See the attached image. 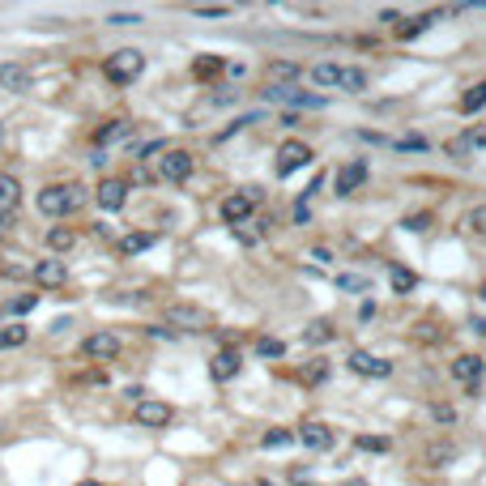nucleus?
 <instances>
[{
  "instance_id": "1",
  "label": "nucleus",
  "mask_w": 486,
  "mask_h": 486,
  "mask_svg": "<svg viewBox=\"0 0 486 486\" xmlns=\"http://www.w3.org/2000/svg\"><path fill=\"white\" fill-rule=\"evenodd\" d=\"M81 205H85V184H77V179L47 184V188L38 192V213H47V218H68V213H77Z\"/></svg>"
},
{
  "instance_id": "2",
  "label": "nucleus",
  "mask_w": 486,
  "mask_h": 486,
  "mask_svg": "<svg viewBox=\"0 0 486 486\" xmlns=\"http://www.w3.org/2000/svg\"><path fill=\"white\" fill-rule=\"evenodd\" d=\"M102 73H107L111 85H132V81L145 73V56H141L137 47H120V51H111V56L102 60Z\"/></svg>"
},
{
  "instance_id": "3",
  "label": "nucleus",
  "mask_w": 486,
  "mask_h": 486,
  "mask_svg": "<svg viewBox=\"0 0 486 486\" xmlns=\"http://www.w3.org/2000/svg\"><path fill=\"white\" fill-rule=\"evenodd\" d=\"M167 324L171 329H188V333H209L213 329V312H205L196 303H171L167 307Z\"/></svg>"
},
{
  "instance_id": "4",
  "label": "nucleus",
  "mask_w": 486,
  "mask_h": 486,
  "mask_svg": "<svg viewBox=\"0 0 486 486\" xmlns=\"http://www.w3.org/2000/svg\"><path fill=\"white\" fill-rule=\"evenodd\" d=\"M256 205H260V188H239V192L222 196V222L239 226V222H248V213H252Z\"/></svg>"
},
{
  "instance_id": "5",
  "label": "nucleus",
  "mask_w": 486,
  "mask_h": 486,
  "mask_svg": "<svg viewBox=\"0 0 486 486\" xmlns=\"http://www.w3.org/2000/svg\"><path fill=\"white\" fill-rule=\"evenodd\" d=\"M132 418H137V427H145V431H162V427L175 418V410H171L167 401H158V397H141L137 410H132Z\"/></svg>"
},
{
  "instance_id": "6",
  "label": "nucleus",
  "mask_w": 486,
  "mask_h": 486,
  "mask_svg": "<svg viewBox=\"0 0 486 486\" xmlns=\"http://www.w3.org/2000/svg\"><path fill=\"white\" fill-rule=\"evenodd\" d=\"M81 354L94 359V363H111V359H120V333H111V329L90 333V337L81 342Z\"/></svg>"
},
{
  "instance_id": "7",
  "label": "nucleus",
  "mask_w": 486,
  "mask_h": 486,
  "mask_svg": "<svg viewBox=\"0 0 486 486\" xmlns=\"http://www.w3.org/2000/svg\"><path fill=\"white\" fill-rule=\"evenodd\" d=\"M312 162V145L307 141H299V137H290V141H282L278 145V175H290V171H303Z\"/></svg>"
},
{
  "instance_id": "8",
  "label": "nucleus",
  "mask_w": 486,
  "mask_h": 486,
  "mask_svg": "<svg viewBox=\"0 0 486 486\" xmlns=\"http://www.w3.org/2000/svg\"><path fill=\"white\" fill-rule=\"evenodd\" d=\"M192 171H196V162H192V154H188V149H167V154L158 158V175H162V179H171V184H184Z\"/></svg>"
},
{
  "instance_id": "9",
  "label": "nucleus",
  "mask_w": 486,
  "mask_h": 486,
  "mask_svg": "<svg viewBox=\"0 0 486 486\" xmlns=\"http://www.w3.org/2000/svg\"><path fill=\"white\" fill-rule=\"evenodd\" d=\"M350 371L354 376H367V380H389L393 376V363L380 359V354H371V350H354L350 354Z\"/></svg>"
},
{
  "instance_id": "10",
  "label": "nucleus",
  "mask_w": 486,
  "mask_h": 486,
  "mask_svg": "<svg viewBox=\"0 0 486 486\" xmlns=\"http://www.w3.org/2000/svg\"><path fill=\"white\" fill-rule=\"evenodd\" d=\"M94 201H98V209L115 213V209H124V201H128V184L115 179V175H107V179H98V188H94Z\"/></svg>"
},
{
  "instance_id": "11",
  "label": "nucleus",
  "mask_w": 486,
  "mask_h": 486,
  "mask_svg": "<svg viewBox=\"0 0 486 486\" xmlns=\"http://www.w3.org/2000/svg\"><path fill=\"white\" fill-rule=\"evenodd\" d=\"M295 440H299L303 448H312V453H329V448L337 444V435H333L329 423H303V427L295 431Z\"/></svg>"
},
{
  "instance_id": "12",
  "label": "nucleus",
  "mask_w": 486,
  "mask_h": 486,
  "mask_svg": "<svg viewBox=\"0 0 486 486\" xmlns=\"http://www.w3.org/2000/svg\"><path fill=\"white\" fill-rule=\"evenodd\" d=\"M239 371H243V359H239V350H231V346H226V350H218V354L209 359V376H213L218 384L235 380Z\"/></svg>"
},
{
  "instance_id": "13",
  "label": "nucleus",
  "mask_w": 486,
  "mask_h": 486,
  "mask_svg": "<svg viewBox=\"0 0 486 486\" xmlns=\"http://www.w3.org/2000/svg\"><path fill=\"white\" fill-rule=\"evenodd\" d=\"M363 179H367V162H363V158H359V162H346V167L337 171L333 192H337V196H354V192L363 188Z\"/></svg>"
},
{
  "instance_id": "14",
  "label": "nucleus",
  "mask_w": 486,
  "mask_h": 486,
  "mask_svg": "<svg viewBox=\"0 0 486 486\" xmlns=\"http://www.w3.org/2000/svg\"><path fill=\"white\" fill-rule=\"evenodd\" d=\"M34 282H38L43 290H60V286L68 282V269H64V260H56V256L38 260V265H34Z\"/></svg>"
},
{
  "instance_id": "15",
  "label": "nucleus",
  "mask_w": 486,
  "mask_h": 486,
  "mask_svg": "<svg viewBox=\"0 0 486 486\" xmlns=\"http://www.w3.org/2000/svg\"><path fill=\"white\" fill-rule=\"evenodd\" d=\"M486 363L478 354H461V359H453V380H461L465 389H478V380H482Z\"/></svg>"
},
{
  "instance_id": "16",
  "label": "nucleus",
  "mask_w": 486,
  "mask_h": 486,
  "mask_svg": "<svg viewBox=\"0 0 486 486\" xmlns=\"http://www.w3.org/2000/svg\"><path fill=\"white\" fill-rule=\"evenodd\" d=\"M474 149H486V124L482 128H470V132H461V137L448 141V154H453V158H470Z\"/></svg>"
},
{
  "instance_id": "17",
  "label": "nucleus",
  "mask_w": 486,
  "mask_h": 486,
  "mask_svg": "<svg viewBox=\"0 0 486 486\" xmlns=\"http://www.w3.org/2000/svg\"><path fill=\"white\" fill-rule=\"evenodd\" d=\"M0 90H9V94H26L30 90V73L21 68V64H0Z\"/></svg>"
},
{
  "instance_id": "18",
  "label": "nucleus",
  "mask_w": 486,
  "mask_h": 486,
  "mask_svg": "<svg viewBox=\"0 0 486 486\" xmlns=\"http://www.w3.org/2000/svg\"><path fill=\"white\" fill-rule=\"evenodd\" d=\"M295 380L307 384V389H312V384H324V380H329V359H307L303 367H295Z\"/></svg>"
},
{
  "instance_id": "19",
  "label": "nucleus",
  "mask_w": 486,
  "mask_h": 486,
  "mask_svg": "<svg viewBox=\"0 0 486 486\" xmlns=\"http://www.w3.org/2000/svg\"><path fill=\"white\" fill-rule=\"evenodd\" d=\"M128 137H132V120H111V124H102L94 132L98 145H115V141H128Z\"/></svg>"
},
{
  "instance_id": "20",
  "label": "nucleus",
  "mask_w": 486,
  "mask_h": 486,
  "mask_svg": "<svg viewBox=\"0 0 486 486\" xmlns=\"http://www.w3.org/2000/svg\"><path fill=\"white\" fill-rule=\"evenodd\" d=\"M158 243V235L154 231H132V235H124L120 239V256H141L145 248H154Z\"/></svg>"
},
{
  "instance_id": "21",
  "label": "nucleus",
  "mask_w": 486,
  "mask_h": 486,
  "mask_svg": "<svg viewBox=\"0 0 486 486\" xmlns=\"http://www.w3.org/2000/svg\"><path fill=\"white\" fill-rule=\"evenodd\" d=\"M17 205H21V184H17V175H0V218L13 213Z\"/></svg>"
},
{
  "instance_id": "22",
  "label": "nucleus",
  "mask_w": 486,
  "mask_h": 486,
  "mask_svg": "<svg viewBox=\"0 0 486 486\" xmlns=\"http://www.w3.org/2000/svg\"><path fill=\"white\" fill-rule=\"evenodd\" d=\"M389 286H393V295H410V290L418 286V273L406 269V265H393V269H389Z\"/></svg>"
},
{
  "instance_id": "23",
  "label": "nucleus",
  "mask_w": 486,
  "mask_h": 486,
  "mask_svg": "<svg viewBox=\"0 0 486 486\" xmlns=\"http://www.w3.org/2000/svg\"><path fill=\"white\" fill-rule=\"evenodd\" d=\"M435 17H440V9H431V13H418V17H410L406 26H397V38H406V43H410V38H418V34H423V30H427V26L435 21Z\"/></svg>"
},
{
  "instance_id": "24",
  "label": "nucleus",
  "mask_w": 486,
  "mask_h": 486,
  "mask_svg": "<svg viewBox=\"0 0 486 486\" xmlns=\"http://www.w3.org/2000/svg\"><path fill=\"white\" fill-rule=\"evenodd\" d=\"M299 73H303V68H299L295 60H273V64H269V81H273V85H290Z\"/></svg>"
},
{
  "instance_id": "25",
  "label": "nucleus",
  "mask_w": 486,
  "mask_h": 486,
  "mask_svg": "<svg viewBox=\"0 0 486 486\" xmlns=\"http://www.w3.org/2000/svg\"><path fill=\"white\" fill-rule=\"evenodd\" d=\"M312 81H316L320 90H337V85H342V64H316V68H312Z\"/></svg>"
},
{
  "instance_id": "26",
  "label": "nucleus",
  "mask_w": 486,
  "mask_h": 486,
  "mask_svg": "<svg viewBox=\"0 0 486 486\" xmlns=\"http://www.w3.org/2000/svg\"><path fill=\"white\" fill-rule=\"evenodd\" d=\"M73 243H77V231H68V226H51L47 231V248L51 252H68Z\"/></svg>"
},
{
  "instance_id": "27",
  "label": "nucleus",
  "mask_w": 486,
  "mask_h": 486,
  "mask_svg": "<svg viewBox=\"0 0 486 486\" xmlns=\"http://www.w3.org/2000/svg\"><path fill=\"white\" fill-rule=\"evenodd\" d=\"M482 107H486V81H478V85H470V90L461 94V111L474 115V111H482Z\"/></svg>"
},
{
  "instance_id": "28",
  "label": "nucleus",
  "mask_w": 486,
  "mask_h": 486,
  "mask_svg": "<svg viewBox=\"0 0 486 486\" xmlns=\"http://www.w3.org/2000/svg\"><path fill=\"white\" fill-rule=\"evenodd\" d=\"M337 286H342L346 295H367V290H371V278H367V273H342Z\"/></svg>"
},
{
  "instance_id": "29",
  "label": "nucleus",
  "mask_w": 486,
  "mask_h": 486,
  "mask_svg": "<svg viewBox=\"0 0 486 486\" xmlns=\"http://www.w3.org/2000/svg\"><path fill=\"white\" fill-rule=\"evenodd\" d=\"M337 90H346V94L367 90V73H363V68H342V85H337Z\"/></svg>"
},
{
  "instance_id": "30",
  "label": "nucleus",
  "mask_w": 486,
  "mask_h": 486,
  "mask_svg": "<svg viewBox=\"0 0 486 486\" xmlns=\"http://www.w3.org/2000/svg\"><path fill=\"white\" fill-rule=\"evenodd\" d=\"M295 444V431H286V427H273V431H265V440H260V448H290Z\"/></svg>"
},
{
  "instance_id": "31",
  "label": "nucleus",
  "mask_w": 486,
  "mask_h": 486,
  "mask_svg": "<svg viewBox=\"0 0 486 486\" xmlns=\"http://www.w3.org/2000/svg\"><path fill=\"white\" fill-rule=\"evenodd\" d=\"M333 337H337V329H333L329 320H316V324H307V342H312V346H320V342L329 346Z\"/></svg>"
},
{
  "instance_id": "32",
  "label": "nucleus",
  "mask_w": 486,
  "mask_h": 486,
  "mask_svg": "<svg viewBox=\"0 0 486 486\" xmlns=\"http://www.w3.org/2000/svg\"><path fill=\"white\" fill-rule=\"evenodd\" d=\"M26 337H30V333H26L21 324H4V329H0V350H13V346H26Z\"/></svg>"
},
{
  "instance_id": "33",
  "label": "nucleus",
  "mask_w": 486,
  "mask_h": 486,
  "mask_svg": "<svg viewBox=\"0 0 486 486\" xmlns=\"http://www.w3.org/2000/svg\"><path fill=\"white\" fill-rule=\"evenodd\" d=\"M34 303H38V295H13V299L4 303V312H9V316H26V312H34Z\"/></svg>"
},
{
  "instance_id": "34",
  "label": "nucleus",
  "mask_w": 486,
  "mask_h": 486,
  "mask_svg": "<svg viewBox=\"0 0 486 486\" xmlns=\"http://www.w3.org/2000/svg\"><path fill=\"white\" fill-rule=\"evenodd\" d=\"M213 73H222V60H218V56H201V60L192 64V77H201V81L213 77Z\"/></svg>"
},
{
  "instance_id": "35",
  "label": "nucleus",
  "mask_w": 486,
  "mask_h": 486,
  "mask_svg": "<svg viewBox=\"0 0 486 486\" xmlns=\"http://www.w3.org/2000/svg\"><path fill=\"white\" fill-rule=\"evenodd\" d=\"M423 461H427L431 470H444V465L453 461V448H444V444H440V448H427V457H423Z\"/></svg>"
},
{
  "instance_id": "36",
  "label": "nucleus",
  "mask_w": 486,
  "mask_h": 486,
  "mask_svg": "<svg viewBox=\"0 0 486 486\" xmlns=\"http://www.w3.org/2000/svg\"><path fill=\"white\" fill-rule=\"evenodd\" d=\"M465 226H470L474 235H486V205H474V209L465 213Z\"/></svg>"
},
{
  "instance_id": "37",
  "label": "nucleus",
  "mask_w": 486,
  "mask_h": 486,
  "mask_svg": "<svg viewBox=\"0 0 486 486\" xmlns=\"http://www.w3.org/2000/svg\"><path fill=\"white\" fill-rule=\"evenodd\" d=\"M354 444H359L363 453H384V448H389V440H384V435H359Z\"/></svg>"
},
{
  "instance_id": "38",
  "label": "nucleus",
  "mask_w": 486,
  "mask_h": 486,
  "mask_svg": "<svg viewBox=\"0 0 486 486\" xmlns=\"http://www.w3.org/2000/svg\"><path fill=\"white\" fill-rule=\"evenodd\" d=\"M401 226L406 231H427L431 226V213H410V218H401Z\"/></svg>"
},
{
  "instance_id": "39",
  "label": "nucleus",
  "mask_w": 486,
  "mask_h": 486,
  "mask_svg": "<svg viewBox=\"0 0 486 486\" xmlns=\"http://www.w3.org/2000/svg\"><path fill=\"white\" fill-rule=\"evenodd\" d=\"M192 13H196V17H226L231 9H226V4H196Z\"/></svg>"
},
{
  "instance_id": "40",
  "label": "nucleus",
  "mask_w": 486,
  "mask_h": 486,
  "mask_svg": "<svg viewBox=\"0 0 486 486\" xmlns=\"http://www.w3.org/2000/svg\"><path fill=\"white\" fill-rule=\"evenodd\" d=\"M256 350H260V354H269V359H278V354H282V342H273V337H260V342H256Z\"/></svg>"
},
{
  "instance_id": "41",
  "label": "nucleus",
  "mask_w": 486,
  "mask_h": 486,
  "mask_svg": "<svg viewBox=\"0 0 486 486\" xmlns=\"http://www.w3.org/2000/svg\"><path fill=\"white\" fill-rule=\"evenodd\" d=\"M141 13H111V26H137Z\"/></svg>"
},
{
  "instance_id": "42",
  "label": "nucleus",
  "mask_w": 486,
  "mask_h": 486,
  "mask_svg": "<svg viewBox=\"0 0 486 486\" xmlns=\"http://www.w3.org/2000/svg\"><path fill=\"white\" fill-rule=\"evenodd\" d=\"M167 149H171V145H167V141H149V145H145V149H141V158H154V154H167Z\"/></svg>"
},
{
  "instance_id": "43",
  "label": "nucleus",
  "mask_w": 486,
  "mask_h": 486,
  "mask_svg": "<svg viewBox=\"0 0 486 486\" xmlns=\"http://www.w3.org/2000/svg\"><path fill=\"white\" fill-rule=\"evenodd\" d=\"M380 21H389V26H397V21H401V13H397V9H384V13H380Z\"/></svg>"
},
{
  "instance_id": "44",
  "label": "nucleus",
  "mask_w": 486,
  "mask_h": 486,
  "mask_svg": "<svg viewBox=\"0 0 486 486\" xmlns=\"http://www.w3.org/2000/svg\"><path fill=\"white\" fill-rule=\"evenodd\" d=\"M77 486H102V482H77Z\"/></svg>"
},
{
  "instance_id": "45",
  "label": "nucleus",
  "mask_w": 486,
  "mask_h": 486,
  "mask_svg": "<svg viewBox=\"0 0 486 486\" xmlns=\"http://www.w3.org/2000/svg\"><path fill=\"white\" fill-rule=\"evenodd\" d=\"M0 141H4V128H0Z\"/></svg>"
},
{
  "instance_id": "46",
  "label": "nucleus",
  "mask_w": 486,
  "mask_h": 486,
  "mask_svg": "<svg viewBox=\"0 0 486 486\" xmlns=\"http://www.w3.org/2000/svg\"><path fill=\"white\" fill-rule=\"evenodd\" d=\"M482 299H486V286H482Z\"/></svg>"
},
{
  "instance_id": "47",
  "label": "nucleus",
  "mask_w": 486,
  "mask_h": 486,
  "mask_svg": "<svg viewBox=\"0 0 486 486\" xmlns=\"http://www.w3.org/2000/svg\"><path fill=\"white\" fill-rule=\"evenodd\" d=\"M260 486H269V482H260Z\"/></svg>"
},
{
  "instance_id": "48",
  "label": "nucleus",
  "mask_w": 486,
  "mask_h": 486,
  "mask_svg": "<svg viewBox=\"0 0 486 486\" xmlns=\"http://www.w3.org/2000/svg\"><path fill=\"white\" fill-rule=\"evenodd\" d=\"M0 222H4V218H0Z\"/></svg>"
}]
</instances>
